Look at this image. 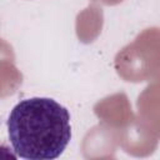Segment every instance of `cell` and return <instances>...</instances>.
<instances>
[{
    "instance_id": "obj_1",
    "label": "cell",
    "mask_w": 160,
    "mask_h": 160,
    "mask_svg": "<svg viewBox=\"0 0 160 160\" xmlns=\"http://www.w3.org/2000/svg\"><path fill=\"white\" fill-rule=\"evenodd\" d=\"M8 132L16 156L52 160L62 154L71 139L70 114L52 99H25L12 108Z\"/></svg>"
}]
</instances>
